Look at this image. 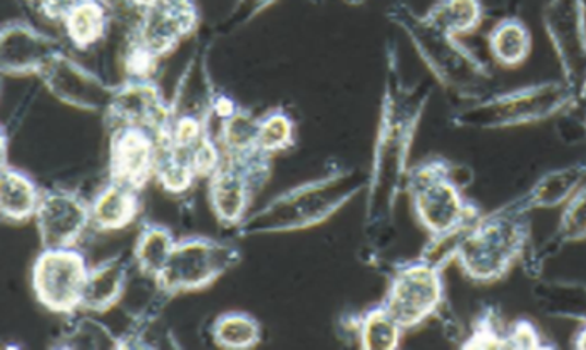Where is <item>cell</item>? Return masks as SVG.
Wrapping results in <instances>:
<instances>
[{
  "instance_id": "cell-12",
  "label": "cell",
  "mask_w": 586,
  "mask_h": 350,
  "mask_svg": "<svg viewBox=\"0 0 586 350\" xmlns=\"http://www.w3.org/2000/svg\"><path fill=\"white\" fill-rule=\"evenodd\" d=\"M160 141L150 129L118 128L112 141V182L141 190L156 175Z\"/></svg>"
},
{
  "instance_id": "cell-21",
  "label": "cell",
  "mask_w": 586,
  "mask_h": 350,
  "mask_svg": "<svg viewBox=\"0 0 586 350\" xmlns=\"http://www.w3.org/2000/svg\"><path fill=\"white\" fill-rule=\"evenodd\" d=\"M175 244V236L165 226L156 225V223L144 225L132 252L138 270L146 279L156 282L172 257Z\"/></svg>"
},
{
  "instance_id": "cell-11",
  "label": "cell",
  "mask_w": 586,
  "mask_h": 350,
  "mask_svg": "<svg viewBox=\"0 0 586 350\" xmlns=\"http://www.w3.org/2000/svg\"><path fill=\"white\" fill-rule=\"evenodd\" d=\"M197 25V12L190 0H156L143 9L137 43L154 59L175 49Z\"/></svg>"
},
{
  "instance_id": "cell-15",
  "label": "cell",
  "mask_w": 586,
  "mask_h": 350,
  "mask_svg": "<svg viewBox=\"0 0 586 350\" xmlns=\"http://www.w3.org/2000/svg\"><path fill=\"white\" fill-rule=\"evenodd\" d=\"M255 188L257 183L244 166L232 160H226V163L223 161L220 168L210 176V191H208L211 210L216 219L223 225L238 229L247 219Z\"/></svg>"
},
{
  "instance_id": "cell-3",
  "label": "cell",
  "mask_w": 586,
  "mask_h": 350,
  "mask_svg": "<svg viewBox=\"0 0 586 350\" xmlns=\"http://www.w3.org/2000/svg\"><path fill=\"white\" fill-rule=\"evenodd\" d=\"M361 191V183L337 175L286 191L272 203L247 217L238 226L239 235L297 232L329 220Z\"/></svg>"
},
{
  "instance_id": "cell-7",
  "label": "cell",
  "mask_w": 586,
  "mask_h": 350,
  "mask_svg": "<svg viewBox=\"0 0 586 350\" xmlns=\"http://www.w3.org/2000/svg\"><path fill=\"white\" fill-rule=\"evenodd\" d=\"M239 261V250L232 244L207 236L179 240L156 287L165 295L207 289Z\"/></svg>"
},
{
  "instance_id": "cell-4",
  "label": "cell",
  "mask_w": 586,
  "mask_h": 350,
  "mask_svg": "<svg viewBox=\"0 0 586 350\" xmlns=\"http://www.w3.org/2000/svg\"><path fill=\"white\" fill-rule=\"evenodd\" d=\"M412 104L408 112L399 113L394 107H386L383 138L379 148V161L374 182L368 191L367 211H365V232L371 236L372 244L383 247V242L390 240L394 232V210L397 197L401 194L405 178V161L408 158L414 125L418 122L422 104Z\"/></svg>"
},
{
  "instance_id": "cell-29",
  "label": "cell",
  "mask_w": 586,
  "mask_h": 350,
  "mask_svg": "<svg viewBox=\"0 0 586 350\" xmlns=\"http://www.w3.org/2000/svg\"><path fill=\"white\" fill-rule=\"evenodd\" d=\"M154 176L169 194H185V191L190 190L195 179L198 178L194 168L183 158L162 144H160V156H157L156 175Z\"/></svg>"
},
{
  "instance_id": "cell-28",
  "label": "cell",
  "mask_w": 586,
  "mask_h": 350,
  "mask_svg": "<svg viewBox=\"0 0 586 350\" xmlns=\"http://www.w3.org/2000/svg\"><path fill=\"white\" fill-rule=\"evenodd\" d=\"M56 346L65 349H122L125 342L101 322L81 318Z\"/></svg>"
},
{
  "instance_id": "cell-34",
  "label": "cell",
  "mask_w": 586,
  "mask_h": 350,
  "mask_svg": "<svg viewBox=\"0 0 586 350\" xmlns=\"http://www.w3.org/2000/svg\"><path fill=\"white\" fill-rule=\"evenodd\" d=\"M575 347H578V349H586V327H583V329L579 330L578 336H576Z\"/></svg>"
},
{
  "instance_id": "cell-13",
  "label": "cell",
  "mask_w": 586,
  "mask_h": 350,
  "mask_svg": "<svg viewBox=\"0 0 586 350\" xmlns=\"http://www.w3.org/2000/svg\"><path fill=\"white\" fill-rule=\"evenodd\" d=\"M108 116L116 128H143L156 131V137L169 122L168 109L160 91L144 79L125 84L113 94Z\"/></svg>"
},
{
  "instance_id": "cell-18",
  "label": "cell",
  "mask_w": 586,
  "mask_h": 350,
  "mask_svg": "<svg viewBox=\"0 0 586 350\" xmlns=\"http://www.w3.org/2000/svg\"><path fill=\"white\" fill-rule=\"evenodd\" d=\"M140 208V190L112 182L91 201V223L103 232H116L131 225Z\"/></svg>"
},
{
  "instance_id": "cell-1",
  "label": "cell",
  "mask_w": 586,
  "mask_h": 350,
  "mask_svg": "<svg viewBox=\"0 0 586 350\" xmlns=\"http://www.w3.org/2000/svg\"><path fill=\"white\" fill-rule=\"evenodd\" d=\"M408 191L415 220L430 236L425 254H436L455 242L481 217L465 195L456 166L446 161H425L408 173Z\"/></svg>"
},
{
  "instance_id": "cell-25",
  "label": "cell",
  "mask_w": 586,
  "mask_h": 350,
  "mask_svg": "<svg viewBox=\"0 0 586 350\" xmlns=\"http://www.w3.org/2000/svg\"><path fill=\"white\" fill-rule=\"evenodd\" d=\"M493 58L503 66H518L528 56L531 39L525 25L518 21H504L494 27L490 37Z\"/></svg>"
},
{
  "instance_id": "cell-20",
  "label": "cell",
  "mask_w": 586,
  "mask_h": 350,
  "mask_svg": "<svg viewBox=\"0 0 586 350\" xmlns=\"http://www.w3.org/2000/svg\"><path fill=\"white\" fill-rule=\"evenodd\" d=\"M359 346L365 350H394L401 346L405 330L380 302L368 308L352 324Z\"/></svg>"
},
{
  "instance_id": "cell-31",
  "label": "cell",
  "mask_w": 586,
  "mask_h": 350,
  "mask_svg": "<svg viewBox=\"0 0 586 350\" xmlns=\"http://www.w3.org/2000/svg\"><path fill=\"white\" fill-rule=\"evenodd\" d=\"M504 330L501 329L497 314L490 307V311L481 314L474 324L471 337L462 343L465 349H504Z\"/></svg>"
},
{
  "instance_id": "cell-26",
  "label": "cell",
  "mask_w": 586,
  "mask_h": 350,
  "mask_svg": "<svg viewBox=\"0 0 586 350\" xmlns=\"http://www.w3.org/2000/svg\"><path fill=\"white\" fill-rule=\"evenodd\" d=\"M481 15L479 0H443L427 19L444 33L456 37L474 31Z\"/></svg>"
},
{
  "instance_id": "cell-33",
  "label": "cell",
  "mask_w": 586,
  "mask_h": 350,
  "mask_svg": "<svg viewBox=\"0 0 586 350\" xmlns=\"http://www.w3.org/2000/svg\"><path fill=\"white\" fill-rule=\"evenodd\" d=\"M504 349H538L541 347L537 327L528 320L513 322L508 329L504 330Z\"/></svg>"
},
{
  "instance_id": "cell-27",
  "label": "cell",
  "mask_w": 586,
  "mask_h": 350,
  "mask_svg": "<svg viewBox=\"0 0 586 350\" xmlns=\"http://www.w3.org/2000/svg\"><path fill=\"white\" fill-rule=\"evenodd\" d=\"M578 183V172H563L548 176L543 182L538 183L525 198H521V201H515V205L525 213L532 208L554 207L569 200Z\"/></svg>"
},
{
  "instance_id": "cell-9",
  "label": "cell",
  "mask_w": 586,
  "mask_h": 350,
  "mask_svg": "<svg viewBox=\"0 0 586 350\" xmlns=\"http://www.w3.org/2000/svg\"><path fill=\"white\" fill-rule=\"evenodd\" d=\"M562 97V91L556 88H532L476 104L459 113L455 119L466 128L494 129L523 125L553 112Z\"/></svg>"
},
{
  "instance_id": "cell-30",
  "label": "cell",
  "mask_w": 586,
  "mask_h": 350,
  "mask_svg": "<svg viewBox=\"0 0 586 350\" xmlns=\"http://www.w3.org/2000/svg\"><path fill=\"white\" fill-rule=\"evenodd\" d=\"M293 143V122L285 113L276 112L261 119L258 126V150L265 154L279 153Z\"/></svg>"
},
{
  "instance_id": "cell-2",
  "label": "cell",
  "mask_w": 586,
  "mask_h": 350,
  "mask_svg": "<svg viewBox=\"0 0 586 350\" xmlns=\"http://www.w3.org/2000/svg\"><path fill=\"white\" fill-rule=\"evenodd\" d=\"M529 225L515 203L481 214L450 248L453 261L472 282L493 283L512 272L525 255Z\"/></svg>"
},
{
  "instance_id": "cell-24",
  "label": "cell",
  "mask_w": 586,
  "mask_h": 350,
  "mask_svg": "<svg viewBox=\"0 0 586 350\" xmlns=\"http://www.w3.org/2000/svg\"><path fill=\"white\" fill-rule=\"evenodd\" d=\"M258 126L260 121L245 112L233 113L223 119L222 147L228 160H242L258 150Z\"/></svg>"
},
{
  "instance_id": "cell-14",
  "label": "cell",
  "mask_w": 586,
  "mask_h": 350,
  "mask_svg": "<svg viewBox=\"0 0 586 350\" xmlns=\"http://www.w3.org/2000/svg\"><path fill=\"white\" fill-rule=\"evenodd\" d=\"M47 86L59 100L84 109H99L112 103L113 91L104 86L99 79L81 66L65 58L61 52L56 56L43 72Z\"/></svg>"
},
{
  "instance_id": "cell-16",
  "label": "cell",
  "mask_w": 586,
  "mask_h": 350,
  "mask_svg": "<svg viewBox=\"0 0 586 350\" xmlns=\"http://www.w3.org/2000/svg\"><path fill=\"white\" fill-rule=\"evenodd\" d=\"M58 54L52 39L27 25H9L2 33V69L8 74H40Z\"/></svg>"
},
{
  "instance_id": "cell-8",
  "label": "cell",
  "mask_w": 586,
  "mask_h": 350,
  "mask_svg": "<svg viewBox=\"0 0 586 350\" xmlns=\"http://www.w3.org/2000/svg\"><path fill=\"white\" fill-rule=\"evenodd\" d=\"M90 270L86 258L74 247L43 248L33 267L37 302L55 314H74L83 304Z\"/></svg>"
},
{
  "instance_id": "cell-6",
  "label": "cell",
  "mask_w": 586,
  "mask_h": 350,
  "mask_svg": "<svg viewBox=\"0 0 586 350\" xmlns=\"http://www.w3.org/2000/svg\"><path fill=\"white\" fill-rule=\"evenodd\" d=\"M405 25L421 52L419 56L444 86L461 96L483 93L490 83L487 69L459 46L455 37L444 33L430 19L405 18Z\"/></svg>"
},
{
  "instance_id": "cell-19",
  "label": "cell",
  "mask_w": 586,
  "mask_h": 350,
  "mask_svg": "<svg viewBox=\"0 0 586 350\" xmlns=\"http://www.w3.org/2000/svg\"><path fill=\"white\" fill-rule=\"evenodd\" d=\"M2 188H0V211L4 220L11 223L27 222L34 219L43 195L36 183L14 168L2 170Z\"/></svg>"
},
{
  "instance_id": "cell-23",
  "label": "cell",
  "mask_w": 586,
  "mask_h": 350,
  "mask_svg": "<svg viewBox=\"0 0 586 350\" xmlns=\"http://www.w3.org/2000/svg\"><path fill=\"white\" fill-rule=\"evenodd\" d=\"M211 337L223 349H251L261 342L260 322L245 312H226L213 322Z\"/></svg>"
},
{
  "instance_id": "cell-10",
  "label": "cell",
  "mask_w": 586,
  "mask_h": 350,
  "mask_svg": "<svg viewBox=\"0 0 586 350\" xmlns=\"http://www.w3.org/2000/svg\"><path fill=\"white\" fill-rule=\"evenodd\" d=\"M43 248L74 247L90 229L91 205L71 191H46L40 197L36 217Z\"/></svg>"
},
{
  "instance_id": "cell-32",
  "label": "cell",
  "mask_w": 586,
  "mask_h": 350,
  "mask_svg": "<svg viewBox=\"0 0 586 350\" xmlns=\"http://www.w3.org/2000/svg\"><path fill=\"white\" fill-rule=\"evenodd\" d=\"M560 236L565 242L586 238V190L570 200L560 223Z\"/></svg>"
},
{
  "instance_id": "cell-22",
  "label": "cell",
  "mask_w": 586,
  "mask_h": 350,
  "mask_svg": "<svg viewBox=\"0 0 586 350\" xmlns=\"http://www.w3.org/2000/svg\"><path fill=\"white\" fill-rule=\"evenodd\" d=\"M66 33L79 49H87L103 39L108 15L101 0H78L62 19Z\"/></svg>"
},
{
  "instance_id": "cell-17",
  "label": "cell",
  "mask_w": 586,
  "mask_h": 350,
  "mask_svg": "<svg viewBox=\"0 0 586 350\" xmlns=\"http://www.w3.org/2000/svg\"><path fill=\"white\" fill-rule=\"evenodd\" d=\"M129 267L125 258L116 257L101 261L91 268L84 289L81 308L103 314L115 307L128 289Z\"/></svg>"
},
{
  "instance_id": "cell-5",
  "label": "cell",
  "mask_w": 586,
  "mask_h": 350,
  "mask_svg": "<svg viewBox=\"0 0 586 350\" xmlns=\"http://www.w3.org/2000/svg\"><path fill=\"white\" fill-rule=\"evenodd\" d=\"M453 257L444 254H421L414 260L402 261L390 270L389 287L383 305L405 332L424 326L443 311L444 267Z\"/></svg>"
}]
</instances>
